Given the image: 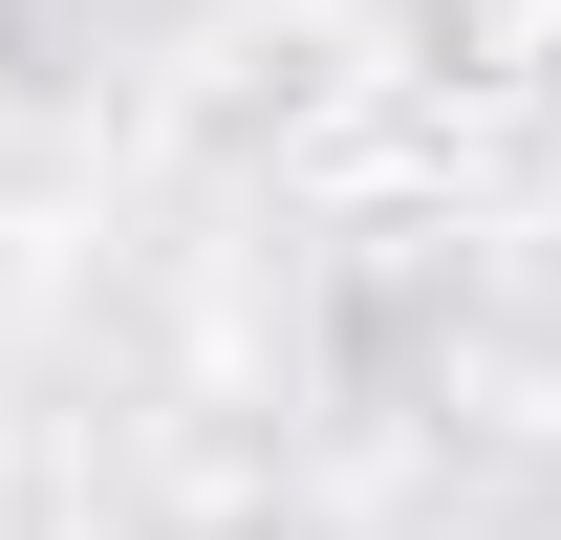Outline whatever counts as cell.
Listing matches in <instances>:
<instances>
[{"label": "cell", "mask_w": 561, "mask_h": 540, "mask_svg": "<svg viewBox=\"0 0 561 540\" xmlns=\"http://www.w3.org/2000/svg\"><path fill=\"white\" fill-rule=\"evenodd\" d=\"M454 66L476 87H561V0H454Z\"/></svg>", "instance_id": "1"}]
</instances>
